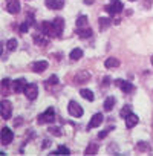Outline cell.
Segmentation results:
<instances>
[{
	"label": "cell",
	"instance_id": "29",
	"mask_svg": "<svg viewBox=\"0 0 153 156\" xmlns=\"http://www.w3.org/2000/svg\"><path fill=\"white\" fill-rule=\"evenodd\" d=\"M98 23H100V29L101 31H104L109 25H110V19H106V17H101L100 20H98Z\"/></svg>",
	"mask_w": 153,
	"mask_h": 156
},
{
	"label": "cell",
	"instance_id": "38",
	"mask_svg": "<svg viewBox=\"0 0 153 156\" xmlns=\"http://www.w3.org/2000/svg\"><path fill=\"white\" fill-rule=\"evenodd\" d=\"M103 81H104V84H109V83H110V78H104Z\"/></svg>",
	"mask_w": 153,
	"mask_h": 156
},
{
	"label": "cell",
	"instance_id": "20",
	"mask_svg": "<svg viewBox=\"0 0 153 156\" xmlns=\"http://www.w3.org/2000/svg\"><path fill=\"white\" fill-rule=\"evenodd\" d=\"M89 78H91L89 72H86V70H84V72H80L78 75L75 76V83H81V81H83V83H86V81L89 80Z\"/></svg>",
	"mask_w": 153,
	"mask_h": 156
},
{
	"label": "cell",
	"instance_id": "16",
	"mask_svg": "<svg viewBox=\"0 0 153 156\" xmlns=\"http://www.w3.org/2000/svg\"><path fill=\"white\" fill-rule=\"evenodd\" d=\"M52 23H54V26H55L57 35L61 37V35H63V29H64V20H63V19H55Z\"/></svg>",
	"mask_w": 153,
	"mask_h": 156
},
{
	"label": "cell",
	"instance_id": "8",
	"mask_svg": "<svg viewBox=\"0 0 153 156\" xmlns=\"http://www.w3.org/2000/svg\"><path fill=\"white\" fill-rule=\"evenodd\" d=\"M26 80L25 78H17L16 81H12V89H14V92L16 94H22V92H25V89H26Z\"/></svg>",
	"mask_w": 153,
	"mask_h": 156
},
{
	"label": "cell",
	"instance_id": "22",
	"mask_svg": "<svg viewBox=\"0 0 153 156\" xmlns=\"http://www.w3.org/2000/svg\"><path fill=\"white\" fill-rule=\"evenodd\" d=\"M9 87H12L11 80H9V78H3V80H2V95H6V90Z\"/></svg>",
	"mask_w": 153,
	"mask_h": 156
},
{
	"label": "cell",
	"instance_id": "31",
	"mask_svg": "<svg viewBox=\"0 0 153 156\" xmlns=\"http://www.w3.org/2000/svg\"><path fill=\"white\" fill-rule=\"evenodd\" d=\"M49 132H51L54 136H61V130H60L58 127H51V129H49Z\"/></svg>",
	"mask_w": 153,
	"mask_h": 156
},
{
	"label": "cell",
	"instance_id": "5",
	"mask_svg": "<svg viewBox=\"0 0 153 156\" xmlns=\"http://www.w3.org/2000/svg\"><path fill=\"white\" fill-rule=\"evenodd\" d=\"M25 95H26V98H28V100L34 101V100L37 98V95H38V86H37L35 83L28 84V86H26V89H25Z\"/></svg>",
	"mask_w": 153,
	"mask_h": 156
},
{
	"label": "cell",
	"instance_id": "25",
	"mask_svg": "<svg viewBox=\"0 0 153 156\" xmlns=\"http://www.w3.org/2000/svg\"><path fill=\"white\" fill-rule=\"evenodd\" d=\"M76 34H78L80 37H83V38H89V37H92V29H91V28L78 29V31H76Z\"/></svg>",
	"mask_w": 153,
	"mask_h": 156
},
{
	"label": "cell",
	"instance_id": "17",
	"mask_svg": "<svg viewBox=\"0 0 153 156\" xmlns=\"http://www.w3.org/2000/svg\"><path fill=\"white\" fill-rule=\"evenodd\" d=\"M104 66H106L107 69L118 67V66H119V60H118V58H115V57H109V58L104 61Z\"/></svg>",
	"mask_w": 153,
	"mask_h": 156
},
{
	"label": "cell",
	"instance_id": "18",
	"mask_svg": "<svg viewBox=\"0 0 153 156\" xmlns=\"http://www.w3.org/2000/svg\"><path fill=\"white\" fill-rule=\"evenodd\" d=\"M98 144L97 142H89V145L86 147V150H84V154H87V156H91V154H95L97 151H98Z\"/></svg>",
	"mask_w": 153,
	"mask_h": 156
},
{
	"label": "cell",
	"instance_id": "2",
	"mask_svg": "<svg viewBox=\"0 0 153 156\" xmlns=\"http://www.w3.org/2000/svg\"><path fill=\"white\" fill-rule=\"evenodd\" d=\"M104 9H106V12H109L110 16H113L116 12H121L124 9V5H123V2H119V0H112V3L107 5V6H104Z\"/></svg>",
	"mask_w": 153,
	"mask_h": 156
},
{
	"label": "cell",
	"instance_id": "36",
	"mask_svg": "<svg viewBox=\"0 0 153 156\" xmlns=\"http://www.w3.org/2000/svg\"><path fill=\"white\" fill-rule=\"evenodd\" d=\"M49 147H51V141L49 139H44L43 144H41V148H49Z\"/></svg>",
	"mask_w": 153,
	"mask_h": 156
},
{
	"label": "cell",
	"instance_id": "24",
	"mask_svg": "<svg viewBox=\"0 0 153 156\" xmlns=\"http://www.w3.org/2000/svg\"><path fill=\"white\" fill-rule=\"evenodd\" d=\"M136 148H138L139 151H147V153L151 151V147H150L147 142H144V141H139V142L136 144Z\"/></svg>",
	"mask_w": 153,
	"mask_h": 156
},
{
	"label": "cell",
	"instance_id": "12",
	"mask_svg": "<svg viewBox=\"0 0 153 156\" xmlns=\"http://www.w3.org/2000/svg\"><path fill=\"white\" fill-rule=\"evenodd\" d=\"M101 122H103V113H95V115L91 118V122H89V126H87V130L98 127Z\"/></svg>",
	"mask_w": 153,
	"mask_h": 156
},
{
	"label": "cell",
	"instance_id": "4",
	"mask_svg": "<svg viewBox=\"0 0 153 156\" xmlns=\"http://www.w3.org/2000/svg\"><path fill=\"white\" fill-rule=\"evenodd\" d=\"M41 32L46 34L48 37H58L57 35V31H55V26L52 22H43L41 23Z\"/></svg>",
	"mask_w": 153,
	"mask_h": 156
},
{
	"label": "cell",
	"instance_id": "26",
	"mask_svg": "<svg viewBox=\"0 0 153 156\" xmlns=\"http://www.w3.org/2000/svg\"><path fill=\"white\" fill-rule=\"evenodd\" d=\"M6 49L11 51V52H14V51L17 49V40H16V38H9V40L6 41Z\"/></svg>",
	"mask_w": 153,
	"mask_h": 156
},
{
	"label": "cell",
	"instance_id": "30",
	"mask_svg": "<svg viewBox=\"0 0 153 156\" xmlns=\"http://www.w3.org/2000/svg\"><path fill=\"white\" fill-rule=\"evenodd\" d=\"M76 26H78V28H81V26H87V17H86V16L78 17V20H76Z\"/></svg>",
	"mask_w": 153,
	"mask_h": 156
},
{
	"label": "cell",
	"instance_id": "7",
	"mask_svg": "<svg viewBox=\"0 0 153 156\" xmlns=\"http://www.w3.org/2000/svg\"><path fill=\"white\" fill-rule=\"evenodd\" d=\"M12 115V106L9 101L3 100L2 101V119H9Z\"/></svg>",
	"mask_w": 153,
	"mask_h": 156
},
{
	"label": "cell",
	"instance_id": "13",
	"mask_svg": "<svg viewBox=\"0 0 153 156\" xmlns=\"http://www.w3.org/2000/svg\"><path fill=\"white\" fill-rule=\"evenodd\" d=\"M48 66H49V63H48L46 60L35 61V63L32 64V70H34V72H37V73H41L43 70H46V69H48Z\"/></svg>",
	"mask_w": 153,
	"mask_h": 156
},
{
	"label": "cell",
	"instance_id": "3",
	"mask_svg": "<svg viewBox=\"0 0 153 156\" xmlns=\"http://www.w3.org/2000/svg\"><path fill=\"white\" fill-rule=\"evenodd\" d=\"M55 121V112L54 107H49L44 113H41L38 116V124H44V122H54Z\"/></svg>",
	"mask_w": 153,
	"mask_h": 156
},
{
	"label": "cell",
	"instance_id": "10",
	"mask_svg": "<svg viewBox=\"0 0 153 156\" xmlns=\"http://www.w3.org/2000/svg\"><path fill=\"white\" fill-rule=\"evenodd\" d=\"M116 86L124 92V94H130L135 87H133V84L130 83V81H126V80H116Z\"/></svg>",
	"mask_w": 153,
	"mask_h": 156
},
{
	"label": "cell",
	"instance_id": "39",
	"mask_svg": "<svg viewBox=\"0 0 153 156\" xmlns=\"http://www.w3.org/2000/svg\"><path fill=\"white\" fill-rule=\"evenodd\" d=\"M150 61H151V66H153V55L150 57Z\"/></svg>",
	"mask_w": 153,
	"mask_h": 156
},
{
	"label": "cell",
	"instance_id": "23",
	"mask_svg": "<svg viewBox=\"0 0 153 156\" xmlns=\"http://www.w3.org/2000/svg\"><path fill=\"white\" fill-rule=\"evenodd\" d=\"M113 106H115V98H113V97H109V98L104 101V110L110 112V110L113 109Z\"/></svg>",
	"mask_w": 153,
	"mask_h": 156
},
{
	"label": "cell",
	"instance_id": "37",
	"mask_svg": "<svg viewBox=\"0 0 153 156\" xmlns=\"http://www.w3.org/2000/svg\"><path fill=\"white\" fill-rule=\"evenodd\" d=\"M94 2H95V0H84V3H86V5H92Z\"/></svg>",
	"mask_w": 153,
	"mask_h": 156
},
{
	"label": "cell",
	"instance_id": "34",
	"mask_svg": "<svg viewBox=\"0 0 153 156\" xmlns=\"http://www.w3.org/2000/svg\"><path fill=\"white\" fill-rule=\"evenodd\" d=\"M28 29H29V25H28L26 22L20 25V32H22V34H25V32H28Z\"/></svg>",
	"mask_w": 153,
	"mask_h": 156
},
{
	"label": "cell",
	"instance_id": "15",
	"mask_svg": "<svg viewBox=\"0 0 153 156\" xmlns=\"http://www.w3.org/2000/svg\"><path fill=\"white\" fill-rule=\"evenodd\" d=\"M138 121H139V118L135 113H130L129 116H126V127L127 129H132V127H135L138 124Z\"/></svg>",
	"mask_w": 153,
	"mask_h": 156
},
{
	"label": "cell",
	"instance_id": "1",
	"mask_svg": "<svg viewBox=\"0 0 153 156\" xmlns=\"http://www.w3.org/2000/svg\"><path fill=\"white\" fill-rule=\"evenodd\" d=\"M67 112H69V115L70 116H73V118H80V116H83V107L76 103V101H69V104H67Z\"/></svg>",
	"mask_w": 153,
	"mask_h": 156
},
{
	"label": "cell",
	"instance_id": "19",
	"mask_svg": "<svg viewBox=\"0 0 153 156\" xmlns=\"http://www.w3.org/2000/svg\"><path fill=\"white\" fill-rule=\"evenodd\" d=\"M80 95H81L83 98H86L87 101H94V100H95V95H94V92H92L91 89H81V90H80Z\"/></svg>",
	"mask_w": 153,
	"mask_h": 156
},
{
	"label": "cell",
	"instance_id": "32",
	"mask_svg": "<svg viewBox=\"0 0 153 156\" xmlns=\"http://www.w3.org/2000/svg\"><path fill=\"white\" fill-rule=\"evenodd\" d=\"M110 130H113V126H112V127H109V129H106V130H103V132H101V133L98 135V138H100V139L106 138V136L109 135V132H110Z\"/></svg>",
	"mask_w": 153,
	"mask_h": 156
},
{
	"label": "cell",
	"instance_id": "40",
	"mask_svg": "<svg viewBox=\"0 0 153 156\" xmlns=\"http://www.w3.org/2000/svg\"><path fill=\"white\" fill-rule=\"evenodd\" d=\"M129 2H136V0H129Z\"/></svg>",
	"mask_w": 153,
	"mask_h": 156
},
{
	"label": "cell",
	"instance_id": "35",
	"mask_svg": "<svg viewBox=\"0 0 153 156\" xmlns=\"http://www.w3.org/2000/svg\"><path fill=\"white\" fill-rule=\"evenodd\" d=\"M151 3H153V0H142V6H144L145 9H150Z\"/></svg>",
	"mask_w": 153,
	"mask_h": 156
},
{
	"label": "cell",
	"instance_id": "11",
	"mask_svg": "<svg viewBox=\"0 0 153 156\" xmlns=\"http://www.w3.org/2000/svg\"><path fill=\"white\" fill-rule=\"evenodd\" d=\"M34 43L38 44V46H46L49 41H48V35L43 34V32H37L34 34Z\"/></svg>",
	"mask_w": 153,
	"mask_h": 156
},
{
	"label": "cell",
	"instance_id": "28",
	"mask_svg": "<svg viewBox=\"0 0 153 156\" xmlns=\"http://www.w3.org/2000/svg\"><path fill=\"white\" fill-rule=\"evenodd\" d=\"M51 154H70V150L67 148V147H64V145H60L54 153H51Z\"/></svg>",
	"mask_w": 153,
	"mask_h": 156
},
{
	"label": "cell",
	"instance_id": "33",
	"mask_svg": "<svg viewBox=\"0 0 153 156\" xmlns=\"http://www.w3.org/2000/svg\"><path fill=\"white\" fill-rule=\"evenodd\" d=\"M48 83H49V84H57V83H58V76H57V75H51V78L48 80Z\"/></svg>",
	"mask_w": 153,
	"mask_h": 156
},
{
	"label": "cell",
	"instance_id": "14",
	"mask_svg": "<svg viewBox=\"0 0 153 156\" xmlns=\"http://www.w3.org/2000/svg\"><path fill=\"white\" fill-rule=\"evenodd\" d=\"M44 3L51 9H61L64 6V0H46Z\"/></svg>",
	"mask_w": 153,
	"mask_h": 156
},
{
	"label": "cell",
	"instance_id": "27",
	"mask_svg": "<svg viewBox=\"0 0 153 156\" xmlns=\"http://www.w3.org/2000/svg\"><path fill=\"white\" fill-rule=\"evenodd\" d=\"M132 113V106H124L121 110H119V116L126 119V116H129Z\"/></svg>",
	"mask_w": 153,
	"mask_h": 156
},
{
	"label": "cell",
	"instance_id": "9",
	"mask_svg": "<svg viewBox=\"0 0 153 156\" xmlns=\"http://www.w3.org/2000/svg\"><path fill=\"white\" fill-rule=\"evenodd\" d=\"M6 11L11 14H19L20 12V2L19 0H6Z\"/></svg>",
	"mask_w": 153,
	"mask_h": 156
},
{
	"label": "cell",
	"instance_id": "21",
	"mask_svg": "<svg viewBox=\"0 0 153 156\" xmlns=\"http://www.w3.org/2000/svg\"><path fill=\"white\" fill-rule=\"evenodd\" d=\"M69 57H70V60H73V61H76V60H80V58L83 57V51H81L80 48H75L73 51H70V54H69Z\"/></svg>",
	"mask_w": 153,
	"mask_h": 156
},
{
	"label": "cell",
	"instance_id": "6",
	"mask_svg": "<svg viewBox=\"0 0 153 156\" xmlns=\"http://www.w3.org/2000/svg\"><path fill=\"white\" fill-rule=\"evenodd\" d=\"M14 139V132L9 127H3L2 129V145H8L11 144Z\"/></svg>",
	"mask_w": 153,
	"mask_h": 156
}]
</instances>
